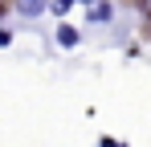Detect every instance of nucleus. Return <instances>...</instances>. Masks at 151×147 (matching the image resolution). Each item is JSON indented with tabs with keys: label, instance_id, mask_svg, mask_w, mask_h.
<instances>
[{
	"label": "nucleus",
	"instance_id": "obj_1",
	"mask_svg": "<svg viewBox=\"0 0 151 147\" xmlns=\"http://www.w3.org/2000/svg\"><path fill=\"white\" fill-rule=\"evenodd\" d=\"M86 21L90 24H110L114 21V4H110V0H94V4L86 8Z\"/></svg>",
	"mask_w": 151,
	"mask_h": 147
},
{
	"label": "nucleus",
	"instance_id": "obj_2",
	"mask_svg": "<svg viewBox=\"0 0 151 147\" xmlns=\"http://www.w3.org/2000/svg\"><path fill=\"white\" fill-rule=\"evenodd\" d=\"M53 37H57V45H61V49H78V45H82V33H78L70 21L57 24V33H53Z\"/></svg>",
	"mask_w": 151,
	"mask_h": 147
},
{
	"label": "nucleus",
	"instance_id": "obj_3",
	"mask_svg": "<svg viewBox=\"0 0 151 147\" xmlns=\"http://www.w3.org/2000/svg\"><path fill=\"white\" fill-rule=\"evenodd\" d=\"M17 12L33 21V17H41V12H49V0H17Z\"/></svg>",
	"mask_w": 151,
	"mask_h": 147
},
{
	"label": "nucleus",
	"instance_id": "obj_4",
	"mask_svg": "<svg viewBox=\"0 0 151 147\" xmlns=\"http://www.w3.org/2000/svg\"><path fill=\"white\" fill-rule=\"evenodd\" d=\"M74 4H78V0H49V12H53V17H65Z\"/></svg>",
	"mask_w": 151,
	"mask_h": 147
},
{
	"label": "nucleus",
	"instance_id": "obj_5",
	"mask_svg": "<svg viewBox=\"0 0 151 147\" xmlns=\"http://www.w3.org/2000/svg\"><path fill=\"white\" fill-rule=\"evenodd\" d=\"M12 37H17V33H12V29H4V24H0V49H8V45H12Z\"/></svg>",
	"mask_w": 151,
	"mask_h": 147
},
{
	"label": "nucleus",
	"instance_id": "obj_6",
	"mask_svg": "<svg viewBox=\"0 0 151 147\" xmlns=\"http://www.w3.org/2000/svg\"><path fill=\"white\" fill-rule=\"evenodd\" d=\"M98 147H123V143H119V139H110V135H102V139H98Z\"/></svg>",
	"mask_w": 151,
	"mask_h": 147
},
{
	"label": "nucleus",
	"instance_id": "obj_7",
	"mask_svg": "<svg viewBox=\"0 0 151 147\" xmlns=\"http://www.w3.org/2000/svg\"><path fill=\"white\" fill-rule=\"evenodd\" d=\"M4 12H8V0H0V21H4Z\"/></svg>",
	"mask_w": 151,
	"mask_h": 147
},
{
	"label": "nucleus",
	"instance_id": "obj_8",
	"mask_svg": "<svg viewBox=\"0 0 151 147\" xmlns=\"http://www.w3.org/2000/svg\"><path fill=\"white\" fill-rule=\"evenodd\" d=\"M78 4H86V8H90V4H94V0H78Z\"/></svg>",
	"mask_w": 151,
	"mask_h": 147
}]
</instances>
